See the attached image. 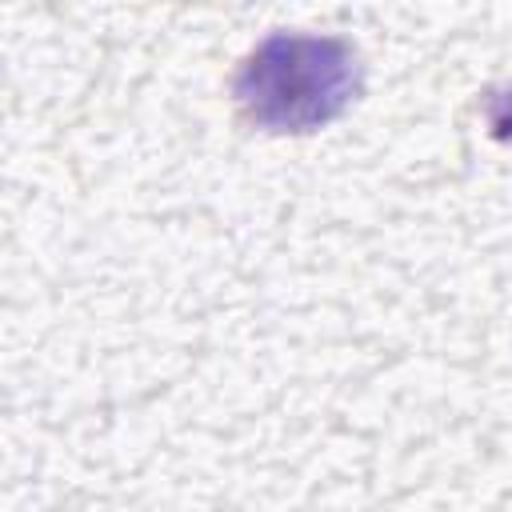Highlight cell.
Here are the masks:
<instances>
[{
	"mask_svg": "<svg viewBox=\"0 0 512 512\" xmlns=\"http://www.w3.org/2000/svg\"><path fill=\"white\" fill-rule=\"evenodd\" d=\"M364 92L352 40L320 32H268L232 76L240 120L272 136H308L340 120Z\"/></svg>",
	"mask_w": 512,
	"mask_h": 512,
	"instance_id": "6da1fadb",
	"label": "cell"
},
{
	"mask_svg": "<svg viewBox=\"0 0 512 512\" xmlns=\"http://www.w3.org/2000/svg\"><path fill=\"white\" fill-rule=\"evenodd\" d=\"M480 120L496 144H512V84L488 88L480 96Z\"/></svg>",
	"mask_w": 512,
	"mask_h": 512,
	"instance_id": "7a4b0ae2",
	"label": "cell"
}]
</instances>
